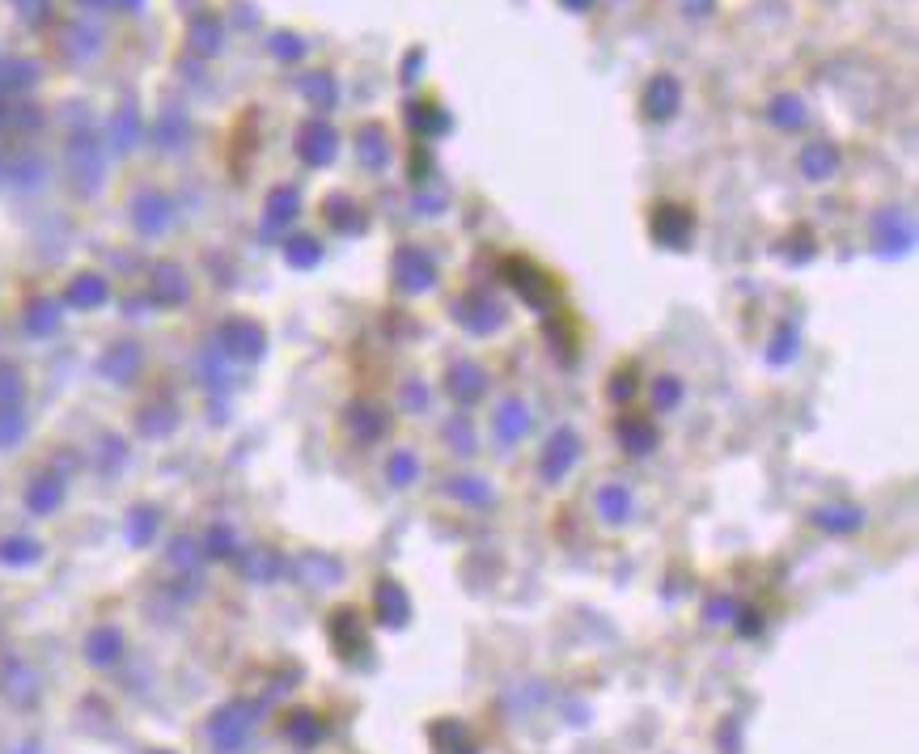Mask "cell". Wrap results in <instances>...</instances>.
<instances>
[{
	"label": "cell",
	"instance_id": "6da1fadb",
	"mask_svg": "<svg viewBox=\"0 0 919 754\" xmlns=\"http://www.w3.org/2000/svg\"><path fill=\"white\" fill-rule=\"evenodd\" d=\"M250 729H255V708H246V704H229L212 716V742L221 746V750H238L246 738H250Z\"/></svg>",
	"mask_w": 919,
	"mask_h": 754
},
{
	"label": "cell",
	"instance_id": "7a4b0ae2",
	"mask_svg": "<svg viewBox=\"0 0 919 754\" xmlns=\"http://www.w3.org/2000/svg\"><path fill=\"white\" fill-rule=\"evenodd\" d=\"M0 691H5L13 704H30V699L39 695V674H34L26 661H5V670H0Z\"/></svg>",
	"mask_w": 919,
	"mask_h": 754
},
{
	"label": "cell",
	"instance_id": "3957f363",
	"mask_svg": "<svg viewBox=\"0 0 919 754\" xmlns=\"http://www.w3.org/2000/svg\"><path fill=\"white\" fill-rule=\"evenodd\" d=\"M119 653H123V636L115 632V627H98V632H89V640H85L89 666H115Z\"/></svg>",
	"mask_w": 919,
	"mask_h": 754
},
{
	"label": "cell",
	"instance_id": "277c9868",
	"mask_svg": "<svg viewBox=\"0 0 919 754\" xmlns=\"http://www.w3.org/2000/svg\"><path fill=\"white\" fill-rule=\"evenodd\" d=\"M140 369V348L136 344H115L111 352L102 356V373L111 377V382H132Z\"/></svg>",
	"mask_w": 919,
	"mask_h": 754
},
{
	"label": "cell",
	"instance_id": "5b68a950",
	"mask_svg": "<svg viewBox=\"0 0 919 754\" xmlns=\"http://www.w3.org/2000/svg\"><path fill=\"white\" fill-rule=\"evenodd\" d=\"M72 170H77V183H81L85 191H94L98 178H102V153H98V145H89V140H77V145H72Z\"/></svg>",
	"mask_w": 919,
	"mask_h": 754
},
{
	"label": "cell",
	"instance_id": "8992f818",
	"mask_svg": "<svg viewBox=\"0 0 919 754\" xmlns=\"http://www.w3.org/2000/svg\"><path fill=\"white\" fill-rule=\"evenodd\" d=\"M242 572H246V581H255V585L276 581V572H280V555H276V551H267V547H250V551L242 555Z\"/></svg>",
	"mask_w": 919,
	"mask_h": 754
},
{
	"label": "cell",
	"instance_id": "52a82bcc",
	"mask_svg": "<svg viewBox=\"0 0 919 754\" xmlns=\"http://www.w3.org/2000/svg\"><path fill=\"white\" fill-rule=\"evenodd\" d=\"M136 225H140L144 233L166 229V225H170V204L161 200V195H140V204H136Z\"/></svg>",
	"mask_w": 919,
	"mask_h": 754
},
{
	"label": "cell",
	"instance_id": "ba28073f",
	"mask_svg": "<svg viewBox=\"0 0 919 754\" xmlns=\"http://www.w3.org/2000/svg\"><path fill=\"white\" fill-rule=\"evenodd\" d=\"M68 301L77 305V310H94V305L106 301V280L102 276H77L68 289Z\"/></svg>",
	"mask_w": 919,
	"mask_h": 754
},
{
	"label": "cell",
	"instance_id": "9c48e42d",
	"mask_svg": "<svg viewBox=\"0 0 919 754\" xmlns=\"http://www.w3.org/2000/svg\"><path fill=\"white\" fill-rule=\"evenodd\" d=\"M377 610H382V619H390L394 627L399 623H407V615H411V606H407V594L394 581H386L382 589H377Z\"/></svg>",
	"mask_w": 919,
	"mask_h": 754
},
{
	"label": "cell",
	"instance_id": "30bf717a",
	"mask_svg": "<svg viewBox=\"0 0 919 754\" xmlns=\"http://www.w3.org/2000/svg\"><path fill=\"white\" fill-rule=\"evenodd\" d=\"M60 496H64V488L56 479H34L30 483V492H26V505L34 509V513H51L60 505Z\"/></svg>",
	"mask_w": 919,
	"mask_h": 754
},
{
	"label": "cell",
	"instance_id": "8fae6325",
	"mask_svg": "<svg viewBox=\"0 0 919 754\" xmlns=\"http://www.w3.org/2000/svg\"><path fill=\"white\" fill-rule=\"evenodd\" d=\"M153 289L161 301H183L187 297V280L178 267H157V276H153Z\"/></svg>",
	"mask_w": 919,
	"mask_h": 754
},
{
	"label": "cell",
	"instance_id": "7c38bea8",
	"mask_svg": "<svg viewBox=\"0 0 919 754\" xmlns=\"http://www.w3.org/2000/svg\"><path fill=\"white\" fill-rule=\"evenodd\" d=\"M34 560H39V543H30V538H5V543H0V564L22 568Z\"/></svg>",
	"mask_w": 919,
	"mask_h": 754
},
{
	"label": "cell",
	"instance_id": "4fadbf2b",
	"mask_svg": "<svg viewBox=\"0 0 919 754\" xmlns=\"http://www.w3.org/2000/svg\"><path fill=\"white\" fill-rule=\"evenodd\" d=\"M111 132H115V149H132V145H136V136H140V119H136L132 106H123V111L115 115Z\"/></svg>",
	"mask_w": 919,
	"mask_h": 754
},
{
	"label": "cell",
	"instance_id": "5bb4252c",
	"mask_svg": "<svg viewBox=\"0 0 919 754\" xmlns=\"http://www.w3.org/2000/svg\"><path fill=\"white\" fill-rule=\"evenodd\" d=\"M229 339H233V352H242V356H259V344H263V335L259 327H250V322H233L229 327Z\"/></svg>",
	"mask_w": 919,
	"mask_h": 754
},
{
	"label": "cell",
	"instance_id": "9a60e30c",
	"mask_svg": "<svg viewBox=\"0 0 919 754\" xmlns=\"http://www.w3.org/2000/svg\"><path fill=\"white\" fill-rule=\"evenodd\" d=\"M153 530H157V513L153 509H132V517H128V538L136 547H144L153 538Z\"/></svg>",
	"mask_w": 919,
	"mask_h": 754
},
{
	"label": "cell",
	"instance_id": "2e32d148",
	"mask_svg": "<svg viewBox=\"0 0 919 754\" xmlns=\"http://www.w3.org/2000/svg\"><path fill=\"white\" fill-rule=\"evenodd\" d=\"M22 433H26L22 411H17V407H0V450H9L13 441H22Z\"/></svg>",
	"mask_w": 919,
	"mask_h": 754
},
{
	"label": "cell",
	"instance_id": "e0dca14e",
	"mask_svg": "<svg viewBox=\"0 0 919 754\" xmlns=\"http://www.w3.org/2000/svg\"><path fill=\"white\" fill-rule=\"evenodd\" d=\"M284 733H288V738H293L297 746H310V742H318V733H322V729H318V716L297 712L293 721H288V729H284Z\"/></svg>",
	"mask_w": 919,
	"mask_h": 754
},
{
	"label": "cell",
	"instance_id": "ac0fdd59",
	"mask_svg": "<svg viewBox=\"0 0 919 754\" xmlns=\"http://www.w3.org/2000/svg\"><path fill=\"white\" fill-rule=\"evenodd\" d=\"M30 331H39V335H47V331H56V322H60V310H56V305H47V301H39V305H34V310H30Z\"/></svg>",
	"mask_w": 919,
	"mask_h": 754
},
{
	"label": "cell",
	"instance_id": "d6986e66",
	"mask_svg": "<svg viewBox=\"0 0 919 754\" xmlns=\"http://www.w3.org/2000/svg\"><path fill=\"white\" fill-rule=\"evenodd\" d=\"M17 399H22V377L13 369H0V407H17Z\"/></svg>",
	"mask_w": 919,
	"mask_h": 754
},
{
	"label": "cell",
	"instance_id": "ffe728a7",
	"mask_svg": "<svg viewBox=\"0 0 919 754\" xmlns=\"http://www.w3.org/2000/svg\"><path fill=\"white\" fill-rule=\"evenodd\" d=\"M170 560H174L178 568H191L195 560H200V551H195V543H191V538H178V543L170 547Z\"/></svg>",
	"mask_w": 919,
	"mask_h": 754
},
{
	"label": "cell",
	"instance_id": "44dd1931",
	"mask_svg": "<svg viewBox=\"0 0 919 754\" xmlns=\"http://www.w3.org/2000/svg\"><path fill=\"white\" fill-rule=\"evenodd\" d=\"M195 47H204V51H212V47H216V26H212V22L195 26Z\"/></svg>",
	"mask_w": 919,
	"mask_h": 754
},
{
	"label": "cell",
	"instance_id": "7402d4cb",
	"mask_svg": "<svg viewBox=\"0 0 919 754\" xmlns=\"http://www.w3.org/2000/svg\"><path fill=\"white\" fill-rule=\"evenodd\" d=\"M208 543H212V547H208L212 555H229V551H233V547H229V534H225V530H216V534L208 538Z\"/></svg>",
	"mask_w": 919,
	"mask_h": 754
},
{
	"label": "cell",
	"instance_id": "603a6c76",
	"mask_svg": "<svg viewBox=\"0 0 919 754\" xmlns=\"http://www.w3.org/2000/svg\"><path fill=\"white\" fill-rule=\"evenodd\" d=\"M22 13L26 17H43V0H22Z\"/></svg>",
	"mask_w": 919,
	"mask_h": 754
},
{
	"label": "cell",
	"instance_id": "cb8c5ba5",
	"mask_svg": "<svg viewBox=\"0 0 919 754\" xmlns=\"http://www.w3.org/2000/svg\"><path fill=\"white\" fill-rule=\"evenodd\" d=\"M13 754H39V746H34V742H26L22 750H13Z\"/></svg>",
	"mask_w": 919,
	"mask_h": 754
}]
</instances>
